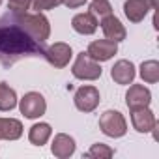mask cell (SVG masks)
Wrapping results in <instances>:
<instances>
[{
  "label": "cell",
  "mask_w": 159,
  "mask_h": 159,
  "mask_svg": "<svg viewBox=\"0 0 159 159\" xmlns=\"http://www.w3.org/2000/svg\"><path fill=\"white\" fill-rule=\"evenodd\" d=\"M43 52V43L26 34L17 21V13L10 11L0 17V62L4 66H11L25 56H41Z\"/></svg>",
  "instance_id": "6da1fadb"
},
{
  "label": "cell",
  "mask_w": 159,
  "mask_h": 159,
  "mask_svg": "<svg viewBox=\"0 0 159 159\" xmlns=\"http://www.w3.org/2000/svg\"><path fill=\"white\" fill-rule=\"evenodd\" d=\"M17 21L26 30V34L30 38H34L36 41L45 43L49 39V36H51V23H49V19L43 13H39V11H36V13H17Z\"/></svg>",
  "instance_id": "7a4b0ae2"
},
{
  "label": "cell",
  "mask_w": 159,
  "mask_h": 159,
  "mask_svg": "<svg viewBox=\"0 0 159 159\" xmlns=\"http://www.w3.org/2000/svg\"><path fill=\"white\" fill-rule=\"evenodd\" d=\"M71 75L79 81H98L103 75V69L99 62H96L86 51H83L75 56V62L71 66Z\"/></svg>",
  "instance_id": "3957f363"
},
{
  "label": "cell",
  "mask_w": 159,
  "mask_h": 159,
  "mask_svg": "<svg viewBox=\"0 0 159 159\" xmlns=\"http://www.w3.org/2000/svg\"><path fill=\"white\" fill-rule=\"evenodd\" d=\"M99 129L105 137H111V139H122L125 133H127V122L124 118V114L120 111H105L101 116H99Z\"/></svg>",
  "instance_id": "277c9868"
},
{
  "label": "cell",
  "mask_w": 159,
  "mask_h": 159,
  "mask_svg": "<svg viewBox=\"0 0 159 159\" xmlns=\"http://www.w3.org/2000/svg\"><path fill=\"white\" fill-rule=\"evenodd\" d=\"M99 101H101V94H99V90L94 84L79 86L75 90V96H73V103H75L77 111H81L84 114L94 112L99 107Z\"/></svg>",
  "instance_id": "5b68a950"
},
{
  "label": "cell",
  "mask_w": 159,
  "mask_h": 159,
  "mask_svg": "<svg viewBox=\"0 0 159 159\" xmlns=\"http://www.w3.org/2000/svg\"><path fill=\"white\" fill-rule=\"evenodd\" d=\"M17 105H19L21 114L28 120H38L47 112V101H45L43 94H39V92H26L19 99Z\"/></svg>",
  "instance_id": "8992f818"
},
{
  "label": "cell",
  "mask_w": 159,
  "mask_h": 159,
  "mask_svg": "<svg viewBox=\"0 0 159 159\" xmlns=\"http://www.w3.org/2000/svg\"><path fill=\"white\" fill-rule=\"evenodd\" d=\"M43 56L47 58V62H49L52 67L62 69V67L69 66V62H71V58H73V49H71V45L66 43V41H56V43H52L51 47L45 49Z\"/></svg>",
  "instance_id": "52a82bcc"
},
{
  "label": "cell",
  "mask_w": 159,
  "mask_h": 159,
  "mask_svg": "<svg viewBox=\"0 0 159 159\" xmlns=\"http://www.w3.org/2000/svg\"><path fill=\"white\" fill-rule=\"evenodd\" d=\"M131 125L137 133H152L157 127V118L150 107L131 109Z\"/></svg>",
  "instance_id": "ba28073f"
},
{
  "label": "cell",
  "mask_w": 159,
  "mask_h": 159,
  "mask_svg": "<svg viewBox=\"0 0 159 159\" xmlns=\"http://www.w3.org/2000/svg\"><path fill=\"white\" fill-rule=\"evenodd\" d=\"M135 77H137V67L131 60L122 58L114 62V66L111 67V79L120 86H129L135 81Z\"/></svg>",
  "instance_id": "9c48e42d"
},
{
  "label": "cell",
  "mask_w": 159,
  "mask_h": 159,
  "mask_svg": "<svg viewBox=\"0 0 159 159\" xmlns=\"http://www.w3.org/2000/svg\"><path fill=\"white\" fill-rule=\"evenodd\" d=\"M86 52L96 60V62H109L111 58H114V54L118 52V43L116 41H111V39H94L90 41Z\"/></svg>",
  "instance_id": "30bf717a"
},
{
  "label": "cell",
  "mask_w": 159,
  "mask_h": 159,
  "mask_svg": "<svg viewBox=\"0 0 159 159\" xmlns=\"http://www.w3.org/2000/svg\"><path fill=\"white\" fill-rule=\"evenodd\" d=\"M152 103V92L144 84H133L125 92V105L127 109H140V107H150Z\"/></svg>",
  "instance_id": "8fae6325"
},
{
  "label": "cell",
  "mask_w": 159,
  "mask_h": 159,
  "mask_svg": "<svg viewBox=\"0 0 159 159\" xmlns=\"http://www.w3.org/2000/svg\"><path fill=\"white\" fill-rule=\"evenodd\" d=\"M152 0H125L124 2V15L129 23H140L152 11Z\"/></svg>",
  "instance_id": "7c38bea8"
},
{
  "label": "cell",
  "mask_w": 159,
  "mask_h": 159,
  "mask_svg": "<svg viewBox=\"0 0 159 159\" xmlns=\"http://www.w3.org/2000/svg\"><path fill=\"white\" fill-rule=\"evenodd\" d=\"M77 150V142L71 135L67 133H56L52 142H51V153L58 159H67L75 153Z\"/></svg>",
  "instance_id": "4fadbf2b"
},
{
  "label": "cell",
  "mask_w": 159,
  "mask_h": 159,
  "mask_svg": "<svg viewBox=\"0 0 159 159\" xmlns=\"http://www.w3.org/2000/svg\"><path fill=\"white\" fill-rule=\"evenodd\" d=\"M99 26H101L105 38L111 39V41L120 43V41H124V39L127 38V30H125V26H124L122 21H120L116 15H112V13L107 15V17H103L101 23H99Z\"/></svg>",
  "instance_id": "5bb4252c"
},
{
  "label": "cell",
  "mask_w": 159,
  "mask_h": 159,
  "mask_svg": "<svg viewBox=\"0 0 159 159\" xmlns=\"http://www.w3.org/2000/svg\"><path fill=\"white\" fill-rule=\"evenodd\" d=\"M99 23H98V17L90 11H84V13H77L73 19H71V28L81 34V36H92L96 30H98Z\"/></svg>",
  "instance_id": "9a60e30c"
},
{
  "label": "cell",
  "mask_w": 159,
  "mask_h": 159,
  "mask_svg": "<svg viewBox=\"0 0 159 159\" xmlns=\"http://www.w3.org/2000/svg\"><path fill=\"white\" fill-rule=\"evenodd\" d=\"M23 122L17 118H0V140H19L23 137Z\"/></svg>",
  "instance_id": "2e32d148"
},
{
  "label": "cell",
  "mask_w": 159,
  "mask_h": 159,
  "mask_svg": "<svg viewBox=\"0 0 159 159\" xmlns=\"http://www.w3.org/2000/svg\"><path fill=\"white\" fill-rule=\"evenodd\" d=\"M51 137H52V127L47 122H38L28 129V140L34 146H39V148L45 146Z\"/></svg>",
  "instance_id": "e0dca14e"
},
{
  "label": "cell",
  "mask_w": 159,
  "mask_h": 159,
  "mask_svg": "<svg viewBox=\"0 0 159 159\" xmlns=\"http://www.w3.org/2000/svg\"><path fill=\"white\" fill-rule=\"evenodd\" d=\"M19 99H17V92L8 84V83H0V111L2 112H10L17 107Z\"/></svg>",
  "instance_id": "ac0fdd59"
},
{
  "label": "cell",
  "mask_w": 159,
  "mask_h": 159,
  "mask_svg": "<svg viewBox=\"0 0 159 159\" xmlns=\"http://www.w3.org/2000/svg\"><path fill=\"white\" fill-rule=\"evenodd\" d=\"M139 75L142 79V83H146V84L159 83V62L157 60H144L139 67Z\"/></svg>",
  "instance_id": "d6986e66"
},
{
  "label": "cell",
  "mask_w": 159,
  "mask_h": 159,
  "mask_svg": "<svg viewBox=\"0 0 159 159\" xmlns=\"http://www.w3.org/2000/svg\"><path fill=\"white\" fill-rule=\"evenodd\" d=\"M114 155V148H111L109 144H103V142H96L90 146V150L86 152V157H92V159H109Z\"/></svg>",
  "instance_id": "ffe728a7"
},
{
  "label": "cell",
  "mask_w": 159,
  "mask_h": 159,
  "mask_svg": "<svg viewBox=\"0 0 159 159\" xmlns=\"http://www.w3.org/2000/svg\"><path fill=\"white\" fill-rule=\"evenodd\" d=\"M90 13H94L96 17L103 19V17L112 13V6H111L109 0H92L90 2Z\"/></svg>",
  "instance_id": "44dd1931"
},
{
  "label": "cell",
  "mask_w": 159,
  "mask_h": 159,
  "mask_svg": "<svg viewBox=\"0 0 159 159\" xmlns=\"http://www.w3.org/2000/svg\"><path fill=\"white\" fill-rule=\"evenodd\" d=\"M62 4V0H30V6L32 10L43 13V11H49V10H54Z\"/></svg>",
  "instance_id": "7402d4cb"
},
{
  "label": "cell",
  "mask_w": 159,
  "mask_h": 159,
  "mask_svg": "<svg viewBox=\"0 0 159 159\" xmlns=\"http://www.w3.org/2000/svg\"><path fill=\"white\" fill-rule=\"evenodd\" d=\"M8 10L11 13H26L30 10V0H8Z\"/></svg>",
  "instance_id": "603a6c76"
},
{
  "label": "cell",
  "mask_w": 159,
  "mask_h": 159,
  "mask_svg": "<svg viewBox=\"0 0 159 159\" xmlns=\"http://www.w3.org/2000/svg\"><path fill=\"white\" fill-rule=\"evenodd\" d=\"M88 0H62V4L67 8V10H77V8H83Z\"/></svg>",
  "instance_id": "cb8c5ba5"
},
{
  "label": "cell",
  "mask_w": 159,
  "mask_h": 159,
  "mask_svg": "<svg viewBox=\"0 0 159 159\" xmlns=\"http://www.w3.org/2000/svg\"><path fill=\"white\" fill-rule=\"evenodd\" d=\"M0 6H2V0H0Z\"/></svg>",
  "instance_id": "d4e9b609"
}]
</instances>
